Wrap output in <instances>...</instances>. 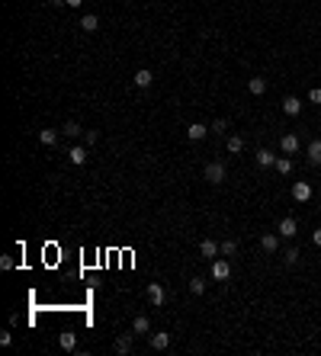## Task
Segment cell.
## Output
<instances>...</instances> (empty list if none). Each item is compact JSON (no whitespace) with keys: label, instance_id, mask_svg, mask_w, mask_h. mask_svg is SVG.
Returning a JSON list of instances; mask_svg holds the SVG:
<instances>
[{"label":"cell","instance_id":"1","mask_svg":"<svg viewBox=\"0 0 321 356\" xmlns=\"http://www.w3.org/2000/svg\"><path fill=\"white\" fill-rule=\"evenodd\" d=\"M212 279H219V282H228V279H231L228 257H215V260H212Z\"/></svg>","mask_w":321,"mask_h":356},{"label":"cell","instance_id":"2","mask_svg":"<svg viewBox=\"0 0 321 356\" xmlns=\"http://www.w3.org/2000/svg\"><path fill=\"white\" fill-rule=\"evenodd\" d=\"M202 177H206V180H209V183H212V186L225 183V164H219V161L206 164V170H202Z\"/></svg>","mask_w":321,"mask_h":356},{"label":"cell","instance_id":"3","mask_svg":"<svg viewBox=\"0 0 321 356\" xmlns=\"http://www.w3.org/2000/svg\"><path fill=\"white\" fill-rule=\"evenodd\" d=\"M164 299H167V292H164V286L160 282H148V302L158 308V305H164Z\"/></svg>","mask_w":321,"mask_h":356},{"label":"cell","instance_id":"4","mask_svg":"<svg viewBox=\"0 0 321 356\" xmlns=\"http://www.w3.org/2000/svg\"><path fill=\"white\" fill-rule=\"evenodd\" d=\"M276 231H280V238H296V234H299V225H296V218H289V215H286L283 222L276 225Z\"/></svg>","mask_w":321,"mask_h":356},{"label":"cell","instance_id":"5","mask_svg":"<svg viewBox=\"0 0 321 356\" xmlns=\"http://www.w3.org/2000/svg\"><path fill=\"white\" fill-rule=\"evenodd\" d=\"M199 254L206 257V260H215V257L222 254V250H219V244H215L212 238H206V241H199Z\"/></svg>","mask_w":321,"mask_h":356},{"label":"cell","instance_id":"6","mask_svg":"<svg viewBox=\"0 0 321 356\" xmlns=\"http://www.w3.org/2000/svg\"><path fill=\"white\" fill-rule=\"evenodd\" d=\"M292 199H296V202H308V199H312V186L302 183V180L292 183Z\"/></svg>","mask_w":321,"mask_h":356},{"label":"cell","instance_id":"7","mask_svg":"<svg viewBox=\"0 0 321 356\" xmlns=\"http://www.w3.org/2000/svg\"><path fill=\"white\" fill-rule=\"evenodd\" d=\"M206 135H209V125H202V122L186 125V138H190V141H202Z\"/></svg>","mask_w":321,"mask_h":356},{"label":"cell","instance_id":"8","mask_svg":"<svg viewBox=\"0 0 321 356\" xmlns=\"http://www.w3.org/2000/svg\"><path fill=\"white\" fill-rule=\"evenodd\" d=\"M58 135H61V129H42V132H39V141L45 148H55L58 145Z\"/></svg>","mask_w":321,"mask_h":356},{"label":"cell","instance_id":"9","mask_svg":"<svg viewBox=\"0 0 321 356\" xmlns=\"http://www.w3.org/2000/svg\"><path fill=\"white\" fill-rule=\"evenodd\" d=\"M260 247L267 250V254H276V250H280V231L276 234H263V238H260Z\"/></svg>","mask_w":321,"mask_h":356},{"label":"cell","instance_id":"10","mask_svg":"<svg viewBox=\"0 0 321 356\" xmlns=\"http://www.w3.org/2000/svg\"><path fill=\"white\" fill-rule=\"evenodd\" d=\"M283 112L286 116H299V112H302V100H299V96H286L283 100Z\"/></svg>","mask_w":321,"mask_h":356},{"label":"cell","instance_id":"11","mask_svg":"<svg viewBox=\"0 0 321 356\" xmlns=\"http://www.w3.org/2000/svg\"><path fill=\"white\" fill-rule=\"evenodd\" d=\"M280 151H283V154H296L299 151V138L296 135H283V138H280Z\"/></svg>","mask_w":321,"mask_h":356},{"label":"cell","instance_id":"12","mask_svg":"<svg viewBox=\"0 0 321 356\" xmlns=\"http://www.w3.org/2000/svg\"><path fill=\"white\" fill-rule=\"evenodd\" d=\"M308 164H315V167H321V138H315L312 145H308Z\"/></svg>","mask_w":321,"mask_h":356},{"label":"cell","instance_id":"13","mask_svg":"<svg viewBox=\"0 0 321 356\" xmlns=\"http://www.w3.org/2000/svg\"><path fill=\"white\" fill-rule=\"evenodd\" d=\"M61 135H64V138H80V135H84V129H80L74 119H68V122L61 125Z\"/></svg>","mask_w":321,"mask_h":356},{"label":"cell","instance_id":"14","mask_svg":"<svg viewBox=\"0 0 321 356\" xmlns=\"http://www.w3.org/2000/svg\"><path fill=\"white\" fill-rule=\"evenodd\" d=\"M68 157H71V164H74V167H80V164L87 161V148H84V145H74V148L68 151Z\"/></svg>","mask_w":321,"mask_h":356},{"label":"cell","instance_id":"15","mask_svg":"<svg viewBox=\"0 0 321 356\" xmlns=\"http://www.w3.org/2000/svg\"><path fill=\"white\" fill-rule=\"evenodd\" d=\"M148 331H151V321H148V315H138L135 321H132V334H145V337H148Z\"/></svg>","mask_w":321,"mask_h":356},{"label":"cell","instance_id":"16","mask_svg":"<svg viewBox=\"0 0 321 356\" xmlns=\"http://www.w3.org/2000/svg\"><path fill=\"white\" fill-rule=\"evenodd\" d=\"M151 347H154V350H167V347H170V334H167V331L151 334Z\"/></svg>","mask_w":321,"mask_h":356},{"label":"cell","instance_id":"17","mask_svg":"<svg viewBox=\"0 0 321 356\" xmlns=\"http://www.w3.org/2000/svg\"><path fill=\"white\" fill-rule=\"evenodd\" d=\"M80 29H84V32H97V29H100V16H97V13L80 16Z\"/></svg>","mask_w":321,"mask_h":356},{"label":"cell","instance_id":"18","mask_svg":"<svg viewBox=\"0 0 321 356\" xmlns=\"http://www.w3.org/2000/svg\"><path fill=\"white\" fill-rule=\"evenodd\" d=\"M225 148H228V154H241V151H244V138H241V135H228Z\"/></svg>","mask_w":321,"mask_h":356},{"label":"cell","instance_id":"19","mask_svg":"<svg viewBox=\"0 0 321 356\" xmlns=\"http://www.w3.org/2000/svg\"><path fill=\"white\" fill-rule=\"evenodd\" d=\"M257 164H260V167H273V164H276V154L270 151V148H260V151H257Z\"/></svg>","mask_w":321,"mask_h":356},{"label":"cell","instance_id":"20","mask_svg":"<svg viewBox=\"0 0 321 356\" xmlns=\"http://www.w3.org/2000/svg\"><path fill=\"white\" fill-rule=\"evenodd\" d=\"M247 90H251L254 96H263V93H267V80L263 77H251L247 80Z\"/></svg>","mask_w":321,"mask_h":356},{"label":"cell","instance_id":"21","mask_svg":"<svg viewBox=\"0 0 321 356\" xmlns=\"http://www.w3.org/2000/svg\"><path fill=\"white\" fill-rule=\"evenodd\" d=\"M132 80H135V87H151L154 74H151L148 68H141V71H135V77H132Z\"/></svg>","mask_w":321,"mask_h":356},{"label":"cell","instance_id":"22","mask_svg":"<svg viewBox=\"0 0 321 356\" xmlns=\"http://www.w3.org/2000/svg\"><path fill=\"white\" fill-rule=\"evenodd\" d=\"M58 343H61V350H74V347H77V334H74V331H61Z\"/></svg>","mask_w":321,"mask_h":356},{"label":"cell","instance_id":"23","mask_svg":"<svg viewBox=\"0 0 321 356\" xmlns=\"http://www.w3.org/2000/svg\"><path fill=\"white\" fill-rule=\"evenodd\" d=\"M219 250H222V257H235L238 254V241L235 238H225L222 244H219Z\"/></svg>","mask_w":321,"mask_h":356},{"label":"cell","instance_id":"24","mask_svg":"<svg viewBox=\"0 0 321 356\" xmlns=\"http://www.w3.org/2000/svg\"><path fill=\"white\" fill-rule=\"evenodd\" d=\"M116 353H132V337H129V334L116 337Z\"/></svg>","mask_w":321,"mask_h":356},{"label":"cell","instance_id":"25","mask_svg":"<svg viewBox=\"0 0 321 356\" xmlns=\"http://www.w3.org/2000/svg\"><path fill=\"white\" fill-rule=\"evenodd\" d=\"M273 167H276V173H283V177H286V173H292V161H289V157H276Z\"/></svg>","mask_w":321,"mask_h":356},{"label":"cell","instance_id":"26","mask_svg":"<svg viewBox=\"0 0 321 356\" xmlns=\"http://www.w3.org/2000/svg\"><path fill=\"white\" fill-rule=\"evenodd\" d=\"M209 132H212V135H222V138H225V132H228V122H225V119H215V122L209 125Z\"/></svg>","mask_w":321,"mask_h":356},{"label":"cell","instance_id":"27","mask_svg":"<svg viewBox=\"0 0 321 356\" xmlns=\"http://www.w3.org/2000/svg\"><path fill=\"white\" fill-rule=\"evenodd\" d=\"M299 257H302V254H299V250H296V247H286V254H283V260H286V263H289V266H296V263H299Z\"/></svg>","mask_w":321,"mask_h":356},{"label":"cell","instance_id":"28","mask_svg":"<svg viewBox=\"0 0 321 356\" xmlns=\"http://www.w3.org/2000/svg\"><path fill=\"white\" fill-rule=\"evenodd\" d=\"M190 292H193V295H202V292H206V282H202L199 276H196V279H190Z\"/></svg>","mask_w":321,"mask_h":356},{"label":"cell","instance_id":"29","mask_svg":"<svg viewBox=\"0 0 321 356\" xmlns=\"http://www.w3.org/2000/svg\"><path fill=\"white\" fill-rule=\"evenodd\" d=\"M84 141H87V145H97V141H100V132H97V129H90V132H84Z\"/></svg>","mask_w":321,"mask_h":356},{"label":"cell","instance_id":"30","mask_svg":"<svg viewBox=\"0 0 321 356\" xmlns=\"http://www.w3.org/2000/svg\"><path fill=\"white\" fill-rule=\"evenodd\" d=\"M10 343H13V334L3 331V334H0V347H10Z\"/></svg>","mask_w":321,"mask_h":356},{"label":"cell","instance_id":"31","mask_svg":"<svg viewBox=\"0 0 321 356\" xmlns=\"http://www.w3.org/2000/svg\"><path fill=\"white\" fill-rule=\"evenodd\" d=\"M308 103H321V87H315V90L308 93Z\"/></svg>","mask_w":321,"mask_h":356},{"label":"cell","instance_id":"32","mask_svg":"<svg viewBox=\"0 0 321 356\" xmlns=\"http://www.w3.org/2000/svg\"><path fill=\"white\" fill-rule=\"evenodd\" d=\"M312 241H315V247H321V228H315V234H312Z\"/></svg>","mask_w":321,"mask_h":356},{"label":"cell","instance_id":"33","mask_svg":"<svg viewBox=\"0 0 321 356\" xmlns=\"http://www.w3.org/2000/svg\"><path fill=\"white\" fill-rule=\"evenodd\" d=\"M80 3H84V0H68V7H71V10H77Z\"/></svg>","mask_w":321,"mask_h":356}]
</instances>
